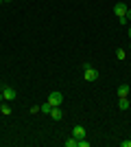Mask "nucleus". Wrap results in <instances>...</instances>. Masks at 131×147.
<instances>
[{
    "label": "nucleus",
    "mask_w": 131,
    "mask_h": 147,
    "mask_svg": "<svg viewBox=\"0 0 131 147\" xmlns=\"http://www.w3.org/2000/svg\"><path fill=\"white\" fill-rule=\"evenodd\" d=\"M83 79L85 81H96L98 79V73H96V68L92 64H83Z\"/></svg>",
    "instance_id": "f257e3e1"
},
{
    "label": "nucleus",
    "mask_w": 131,
    "mask_h": 147,
    "mask_svg": "<svg viewBox=\"0 0 131 147\" xmlns=\"http://www.w3.org/2000/svg\"><path fill=\"white\" fill-rule=\"evenodd\" d=\"M0 5H2V0H0Z\"/></svg>",
    "instance_id": "6ab92c4d"
},
{
    "label": "nucleus",
    "mask_w": 131,
    "mask_h": 147,
    "mask_svg": "<svg viewBox=\"0 0 131 147\" xmlns=\"http://www.w3.org/2000/svg\"><path fill=\"white\" fill-rule=\"evenodd\" d=\"M131 18V9H127V20H129Z\"/></svg>",
    "instance_id": "2eb2a0df"
},
{
    "label": "nucleus",
    "mask_w": 131,
    "mask_h": 147,
    "mask_svg": "<svg viewBox=\"0 0 131 147\" xmlns=\"http://www.w3.org/2000/svg\"><path fill=\"white\" fill-rule=\"evenodd\" d=\"M116 55H118V59H125V57H127V53H125L122 49H118V51H116Z\"/></svg>",
    "instance_id": "ddd939ff"
},
{
    "label": "nucleus",
    "mask_w": 131,
    "mask_h": 147,
    "mask_svg": "<svg viewBox=\"0 0 131 147\" xmlns=\"http://www.w3.org/2000/svg\"><path fill=\"white\" fill-rule=\"evenodd\" d=\"M0 112L2 114H11V105H0Z\"/></svg>",
    "instance_id": "9b49d317"
},
{
    "label": "nucleus",
    "mask_w": 131,
    "mask_h": 147,
    "mask_svg": "<svg viewBox=\"0 0 131 147\" xmlns=\"http://www.w3.org/2000/svg\"><path fill=\"white\" fill-rule=\"evenodd\" d=\"M48 103L53 105V108H59V105L63 103V94L59 90H55V92H50L48 94Z\"/></svg>",
    "instance_id": "f03ea898"
},
{
    "label": "nucleus",
    "mask_w": 131,
    "mask_h": 147,
    "mask_svg": "<svg viewBox=\"0 0 131 147\" xmlns=\"http://www.w3.org/2000/svg\"><path fill=\"white\" fill-rule=\"evenodd\" d=\"M50 110H53V105H50L48 101H46L44 105H39V112H44V114H50Z\"/></svg>",
    "instance_id": "1a4fd4ad"
},
{
    "label": "nucleus",
    "mask_w": 131,
    "mask_h": 147,
    "mask_svg": "<svg viewBox=\"0 0 131 147\" xmlns=\"http://www.w3.org/2000/svg\"><path fill=\"white\" fill-rule=\"evenodd\" d=\"M129 37H131V29H129Z\"/></svg>",
    "instance_id": "a211bd4d"
},
{
    "label": "nucleus",
    "mask_w": 131,
    "mask_h": 147,
    "mask_svg": "<svg viewBox=\"0 0 131 147\" xmlns=\"http://www.w3.org/2000/svg\"><path fill=\"white\" fill-rule=\"evenodd\" d=\"M120 145H122V147H131V141H122Z\"/></svg>",
    "instance_id": "4468645a"
},
{
    "label": "nucleus",
    "mask_w": 131,
    "mask_h": 147,
    "mask_svg": "<svg viewBox=\"0 0 131 147\" xmlns=\"http://www.w3.org/2000/svg\"><path fill=\"white\" fill-rule=\"evenodd\" d=\"M72 136L74 138H85V127L83 125H74L72 127Z\"/></svg>",
    "instance_id": "39448f33"
},
{
    "label": "nucleus",
    "mask_w": 131,
    "mask_h": 147,
    "mask_svg": "<svg viewBox=\"0 0 131 147\" xmlns=\"http://www.w3.org/2000/svg\"><path fill=\"white\" fill-rule=\"evenodd\" d=\"M76 145H79V138H74V136L66 141V147H76Z\"/></svg>",
    "instance_id": "9d476101"
},
{
    "label": "nucleus",
    "mask_w": 131,
    "mask_h": 147,
    "mask_svg": "<svg viewBox=\"0 0 131 147\" xmlns=\"http://www.w3.org/2000/svg\"><path fill=\"white\" fill-rule=\"evenodd\" d=\"M0 97H2V86H0Z\"/></svg>",
    "instance_id": "dca6fc26"
},
{
    "label": "nucleus",
    "mask_w": 131,
    "mask_h": 147,
    "mask_svg": "<svg viewBox=\"0 0 131 147\" xmlns=\"http://www.w3.org/2000/svg\"><path fill=\"white\" fill-rule=\"evenodd\" d=\"M50 117L55 119V121H61V119H63V112L59 110V108H53V110H50Z\"/></svg>",
    "instance_id": "423d86ee"
},
{
    "label": "nucleus",
    "mask_w": 131,
    "mask_h": 147,
    "mask_svg": "<svg viewBox=\"0 0 131 147\" xmlns=\"http://www.w3.org/2000/svg\"><path fill=\"white\" fill-rule=\"evenodd\" d=\"M2 2H11V0H2Z\"/></svg>",
    "instance_id": "f3484780"
},
{
    "label": "nucleus",
    "mask_w": 131,
    "mask_h": 147,
    "mask_svg": "<svg viewBox=\"0 0 131 147\" xmlns=\"http://www.w3.org/2000/svg\"><path fill=\"white\" fill-rule=\"evenodd\" d=\"M76 147H90V141H85V138H79V145Z\"/></svg>",
    "instance_id": "f8f14e48"
},
{
    "label": "nucleus",
    "mask_w": 131,
    "mask_h": 147,
    "mask_svg": "<svg viewBox=\"0 0 131 147\" xmlns=\"http://www.w3.org/2000/svg\"><path fill=\"white\" fill-rule=\"evenodd\" d=\"M127 94H129V86H127V84H122V86L118 88V97H127Z\"/></svg>",
    "instance_id": "6e6552de"
},
{
    "label": "nucleus",
    "mask_w": 131,
    "mask_h": 147,
    "mask_svg": "<svg viewBox=\"0 0 131 147\" xmlns=\"http://www.w3.org/2000/svg\"><path fill=\"white\" fill-rule=\"evenodd\" d=\"M2 99H5V101H13V99H15V90H13L11 86H2Z\"/></svg>",
    "instance_id": "20e7f679"
},
{
    "label": "nucleus",
    "mask_w": 131,
    "mask_h": 147,
    "mask_svg": "<svg viewBox=\"0 0 131 147\" xmlns=\"http://www.w3.org/2000/svg\"><path fill=\"white\" fill-rule=\"evenodd\" d=\"M127 9H129V7H127L125 2H118V5L114 7V13H116V16H118V20L127 18Z\"/></svg>",
    "instance_id": "7ed1b4c3"
},
{
    "label": "nucleus",
    "mask_w": 131,
    "mask_h": 147,
    "mask_svg": "<svg viewBox=\"0 0 131 147\" xmlns=\"http://www.w3.org/2000/svg\"><path fill=\"white\" fill-rule=\"evenodd\" d=\"M118 105H120V110H127V108H129V99H127V97H120L118 99Z\"/></svg>",
    "instance_id": "0eeeda50"
}]
</instances>
